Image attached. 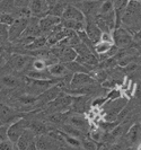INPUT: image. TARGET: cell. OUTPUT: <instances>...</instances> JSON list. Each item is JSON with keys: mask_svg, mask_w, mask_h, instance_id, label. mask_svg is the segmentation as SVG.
Masks as SVG:
<instances>
[{"mask_svg": "<svg viewBox=\"0 0 141 150\" xmlns=\"http://www.w3.org/2000/svg\"><path fill=\"white\" fill-rule=\"evenodd\" d=\"M55 80L50 79V80H38V79H26V85H27V94L33 95V96H40L41 94L45 93L47 89H50L53 85H55Z\"/></svg>", "mask_w": 141, "mask_h": 150, "instance_id": "obj_1", "label": "cell"}, {"mask_svg": "<svg viewBox=\"0 0 141 150\" xmlns=\"http://www.w3.org/2000/svg\"><path fill=\"white\" fill-rule=\"evenodd\" d=\"M28 128H30L28 121H26L25 119H18V120H16L7 129V132H6L7 139L9 141H11L13 143H17L18 139L21 138V135Z\"/></svg>", "mask_w": 141, "mask_h": 150, "instance_id": "obj_2", "label": "cell"}, {"mask_svg": "<svg viewBox=\"0 0 141 150\" xmlns=\"http://www.w3.org/2000/svg\"><path fill=\"white\" fill-rule=\"evenodd\" d=\"M141 18V1L130 0L125 9V13L122 17V24L132 25V23H137Z\"/></svg>", "mask_w": 141, "mask_h": 150, "instance_id": "obj_3", "label": "cell"}, {"mask_svg": "<svg viewBox=\"0 0 141 150\" xmlns=\"http://www.w3.org/2000/svg\"><path fill=\"white\" fill-rule=\"evenodd\" d=\"M74 98L71 97L69 94H63L61 93L54 100L50 102L47 105V111L53 114L58 112H67L68 108L72 104Z\"/></svg>", "mask_w": 141, "mask_h": 150, "instance_id": "obj_4", "label": "cell"}, {"mask_svg": "<svg viewBox=\"0 0 141 150\" xmlns=\"http://www.w3.org/2000/svg\"><path fill=\"white\" fill-rule=\"evenodd\" d=\"M112 35H113V42L114 45L118 46L119 49H126L133 42V36L132 34L125 28H121L118 27L115 30H112Z\"/></svg>", "mask_w": 141, "mask_h": 150, "instance_id": "obj_5", "label": "cell"}, {"mask_svg": "<svg viewBox=\"0 0 141 150\" xmlns=\"http://www.w3.org/2000/svg\"><path fill=\"white\" fill-rule=\"evenodd\" d=\"M28 24H30L28 18H16L15 22L9 26V41L14 42L19 38H22Z\"/></svg>", "mask_w": 141, "mask_h": 150, "instance_id": "obj_6", "label": "cell"}, {"mask_svg": "<svg viewBox=\"0 0 141 150\" xmlns=\"http://www.w3.org/2000/svg\"><path fill=\"white\" fill-rule=\"evenodd\" d=\"M95 81H96L95 78L90 76V74L88 72H77V74H74L69 86H70V89H77L87 85H91Z\"/></svg>", "mask_w": 141, "mask_h": 150, "instance_id": "obj_7", "label": "cell"}, {"mask_svg": "<svg viewBox=\"0 0 141 150\" xmlns=\"http://www.w3.org/2000/svg\"><path fill=\"white\" fill-rule=\"evenodd\" d=\"M63 21H74V22L84 23L86 19V16L81 10L76 6H66L63 15H62Z\"/></svg>", "mask_w": 141, "mask_h": 150, "instance_id": "obj_8", "label": "cell"}, {"mask_svg": "<svg viewBox=\"0 0 141 150\" xmlns=\"http://www.w3.org/2000/svg\"><path fill=\"white\" fill-rule=\"evenodd\" d=\"M69 124H71L72 127H74L76 129H78L81 132H87L90 129V124H89V119L86 117L82 114H74L71 115L69 119Z\"/></svg>", "mask_w": 141, "mask_h": 150, "instance_id": "obj_9", "label": "cell"}, {"mask_svg": "<svg viewBox=\"0 0 141 150\" xmlns=\"http://www.w3.org/2000/svg\"><path fill=\"white\" fill-rule=\"evenodd\" d=\"M61 24V18L47 14L43 18L40 19V28L42 32H47V30H54L58 25Z\"/></svg>", "mask_w": 141, "mask_h": 150, "instance_id": "obj_10", "label": "cell"}, {"mask_svg": "<svg viewBox=\"0 0 141 150\" xmlns=\"http://www.w3.org/2000/svg\"><path fill=\"white\" fill-rule=\"evenodd\" d=\"M61 50L57 54V58L59 59V62L61 63H68L74 61L78 57V53L76 51V49L70 47V46H64V47H60Z\"/></svg>", "mask_w": 141, "mask_h": 150, "instance_id": "obj_11", "label": "cell"}, {"mask_svg": "<svg viewBox=\"0 0 141 150\" xmlns=\"http://www.w3.org/2000/svg\"><path fill=\"white\" fill-rule=\"evenodd\" d=\"M30 58L23 54H14L10 58V66L17 71H22L30 64Z\"/></svg>", "mask_w": 141, "mask_h": 150, "instance_id": "obj_12", "label": "cell"}, {"mask_svg": "<svg viewBox=\"0 0 141 150\" xmlns=\"http://www.w3.org/2000/svg\"><path fill=\"white\" fill-rule=\"evenodd\" d=\"M101 7V2L98 0H85L80 2V10L86 15H91V14H96L98 15V10Z\"/></svg>", "mask_w": 141, "mask_h": 150, "instance_id": "obj_13", "label": "cell"}, {"mask_svg": "<svg viewBox=\"0 0 141 150\" xmlns=\"http://www.w3.org/2000/svg\"><path fill=\"white\" fill-rule=\"evenodd\" d=\"M34 138H35V133L28 128L22 135H21V138L18 139V141H17V143H16L17 149L26 150V148L30 146V143L33 142V141H35Z\"/></svg>", "mask_w": 141, "mask_h": 150, "instance_id": "obj_14", "label": "cell"}, {"mask_svg": "<svg viewBox=\"0 0 141 150\" xmlns=\"http://www.w3.org/2000/svg\"><path fill=\"white\" fill-rule=\"evenodd\" d=\"M130 0H115L114 1V13H115V19H116V27H120V24L122 22V17L125 13V9L128 7Z\"/></svg>", "mask_w": 141, "mask_h": 150, "instance_id": "obj_15", "label": "cell"}, {"mask_svg": "<svg viewBox=\"0 0 141 150\" xmlns=\"http://www.w3.org/2000/svg\"><path fill=\"white\" fill-rule=\"evenodd\" d=\"M85 32H86V34H87L90 42L98 43L101 41V36H102L103 32L97 26L96 23H89L88 25L86 26V28H85Z\"/></svg>", "mask_w": 141, "mask_h": 150, "instance_id": "obj_16", "label": "cell"}, {"mask_svg": "<svg viewBox=\"0 0 141 150\" xmlns=\"http://www.w3.org/2000/svg\"><path fill=\"white\" fill-rule=\"evenodd\" d=\"M50 75L52 77H64L69 72L68 68L66 67L64 63H61V62H58L55 64H52L47 68Z\"/></svg>", "mask_w": 141, "mask_h": 150, "instance_id": "obj_17", "label": "cell"}, {"mask_svg": "<svg viewBox=\"0 0 141 150\" xmlns=\"http://www.w3.org/2000/svg\"><path fill=\"white\" fill-rule=\"evenodd\" d=\"M140 124L139 123H135L133 125H131L128 132L125 133L126 140L130 144H133L137 142V140L139 139V135H140Z\"/></svg>", "mask_w": 141, "mask_h": 150, "instance_id": "obj_18", "label": "cell"}, {"mask_svg": "<svg viewBox=\"0 0 141 150\" xmlns=\"http://www.w3.org/2000/svg\"><path fill=\"white\" fill-rule=\"evenodd\" d=\"M58 134L62 138V140H64L69 146H71L74 148H80V147H82V139H80V138L68 134V133L63 132V131H59Z\"/></svg>", "mask_w": 141, "mask_h": 150, "instance_id": "obj_19", "label": "cell"}, {"mask_svg": "<svg viewBox=\"0 0 141 150\" xmlns=\"http://www.w3.org/2000/svg\"><path fill=\"white\" fill-rule=\"evenodd\" d=\"M27 78L30 79H38V80H50L53 79V77L50 75L49 70H43V71H35V70H32L30 72H27Z\"/></svg>", "mask_w": 141, "mask_h": 150, "instance_id": "obj_20", "label": "cell"}, {"mask_svg": "<svg viewBox=\"0 0 141 150\" xmlns=\"http://www.w3.org/2000/svg\"><path fill=\"white\" fill-rule=\"evenodd\" d=\"M64 64H66V67L68 68L69 71H72L74 74H77V72H88V68L76 60L71 61V62H68V63H64Z\"/></svg>", "mask_w": 141, "mask_h": 150, "instance_id": "obj_21", "label": "cell"}, {"mask_svg": "<svg viewBox=\"0 0 141 150\" xmlns=\"http://www.w3.org/2000/svg\"><path fill=\"white\" fill-rule=\"evenodd\" d=\"M36 146L38 150H49L53 146V141L46 135H41L36 140Z\"/></svg>", "mask_w": 141, "mask_h": 150, "instance_id": "obj_22", "label": "cell"}, {"mask_svg": "<svg viewBox=\"0 0 141 150\" xmlns=\"http://www.w3.org/2000/svg\"><path fill=\"white\" fill-rule=\"evenodd\" d=\"M44 4H46L44 0H30V9L32 14L38 15L44 10Z\"/></svg>", "mask_w": 141, "mask_h": 150, "instance_id": "obj_23", "label": "cell"}, {"mask_svg": "<svg viewBox=\"0 0 141 150\" xmlns=\"http://www.w3.org/2000/svg\"><path fill=\"white\" fill-rule=\"evenodd\" d=\"M114 11V2L112 0H105L101 4L98 15H107Z\"/></svg>", "mask_w": 141, "mask_h": 150, "instance_id": "obj_24", "label": "cell"}, {"mask_svg": "<svg viewBox=\"0 0 141 150\" xmlns=\"http://www.w3.org/2000/svg\"><path fill=\"white\" fill-rule=\"evenodd\" d=\"M16 113L7 105H4L0 108V119L4 121H10L15 119Z\"/></svg>", "mask_w": 141, "mask_h": 150, "instance_id": "obj_25", "label": "cell"}, {"mask_svg": "<svg viewBox=\"0 0 141 150\" xmlns=\"http://www.w3.org/2000/svg\"><path fill=\"white\" fill-rule=\"evenodd\" d=\"M45 44H47V38L44 36H37L26 47H27V50H38V49H42Z\"/></svg>", "mask_w": 141, "mask_h": 150, "instance_id": "obj_26", "label": "cell"}, {"mask_svg": "<svg viewBox=\"0 0 141 150\" xmlns=\"http://www.w3.org/2000/svg\"><path fill=\"white\" fill-rule=\"evenodd\" d=\"M114 44L112 43H108V42H104V41H99L98 43L95 44V52L99 55H103V54H106V53L110 51L112 46Z\"/></svg>", "mask_w": 141, "mask_h": 150, "instance_id": "obj_27", "label": "cell"}, {"mask_svg": "<svg viewBox=\"0 0 141 150\" xmlns=\"http://www.w3.org/2000/svg\"><path fill=\"white\" fill-rule=\"evenodd\" d=\"M89 138H90V140H93V141H95L97 143L102 142L105 138H106V133H105L103 130H101V129L98 128L96 130L89 131Z\"/></svg>", "mask_w": 141, "mask_h": 150, "instance_id": "obj_28", "label": "cell"}, {"mask_svg": "<svg viewBox=\"0 0 141 150\" xmlns=\"http://www.w3.org/2000/svg\"><path fill=\"white\" fill-rule=\"evenodd\" d=\"M64 8H66V6H64L62 2H55L54 5H52V6L50 7L49 14H50V15L57 16V17L62 18L63 11H64Z\"/></svg>", "mask_w": 141, "mask_h": 150, "instance_id": "obj_29", "label": "cell"}, {"mask_svg": "<svg viewBox=\"0 0 141 150\" xmlns=\"http://www.w3.org/2000/svg\"><path fill=\"white\" fill-rule=\"evenodd\" d=\"M16 7L14 0H1L0 1V11L1 13H8L11 14V11Z\"/></svg>", "mask_w": 141, "mask_h": 150, "instance_id": "obj_30", "label": "cell"}, {"mask_svg": "<svg viewBox=\"0 0 141 150\" xmlns=\"http://www.w3.org/2000/svg\"><path fill=\"white\" fill-rule=\"evenodd\" d=\"M1 83L8 88H15L19 85V81L13 76H4L1 78Z\"/></svg>", "mask_w": 141, "mask_h": 150, "instance_id": "obj_31", "label": "cell"}, {"mask_svg": "<svg viewBox=\"0 0 141 150\" xmlns=\"http://www.w3.org/2000/svg\"><path fill=\"white\" fill-rule=\"evenodd\" d=\"M32 68L33 70L35 71H43V70H46L47 69V63L45 62V60L43 58H40V59H35L32 62Z\"/></svg>", "mask_w": 141, "mask_h": 150, "instance_id": "obj_32", "label": "cell"}, {"mask_svg": "<svg viewBox=\"0 0 141 150\" xmlns=\"http://www.w3.org/2000/svg\"><path fill=\"white\" fill-rule=\"evenodd\" d=\"M38 99V96H33L30 94H26V95H23L19 97V103H22L23 105H34Z\"/></svg>", "mask_w": 141, "mask_h": 150, "instance_id": "obj_33", "label": "cell"}, {"mask_svg": "<svg viewBox=\"0 0 141 150\" xmlns=\"http://www.w3.org/2000/svg\"><path fill=\"white\" fill-rule=\"evenodd\" d=\"M15 16L13 14H8V13H0V24H5L10 26L13 23L15 22Z\"/></svg>", "mask_w": 141, "mask_h": 150, "instance_id": "obj_34", "label": "cell"}, {"mask_svg": "<svg viewBox=\"0 0 141 150\" xmlns=\"http://www.w3.org/2000/svg\"><path fill=\"white\" fill-rule=\"evenodd\" d=\"M9 40V26L5 24H0V44L5 43Z\"/></svg>", "mask_w": 141, "mask_h": 150, "instance_id": "obj_35", "label": "cell"}, {"mask_svg": "<svg viewBox=\"0 0 141 150\" xmlns=\"http://www.w3.org/2000/svg\"><path fill=\"white\" fill-rule=\"evenodd\" d=\"M121 97H122L121 91L119 89H116V88H112L108 91L107 96H106V100H114V99H118V98H121Z\"/></svg>", "mask_w": 141, "mask_h": 150, "instance_id": "obj_36", "label": "cell"}, {"mask_svg": "<svg viewBox=\"0 0 141 150\" xmlns=\"http://www.w3.org/2000/svg\"><path fill=\"white\" fill-rule=\"evenodd\" d=\"M82 148L85 150H97L98 149V144L97 142L93 141V140H82Z\"/></svg>", "mask_w": 141, "mask_h": 150, "instance_id": "obj_37", "label": "cell"}, {"mask_svg": "<svg viewBox=\"0 0 141 150\" xmlns=\"http://www.w3.org/2000/svg\"><path fill=\"white\" fill-rule=\"evenodd\" d=\"M14 143L9 140H0V150H14Z\"/></svg>", "mask_w": 141, "mask_h": 150, "instance_id": "obj_38", "label": "cell"}, {"mask_svg": "<svg viewBox=\"0 0 141 150\" xmlns=\"http://www.w3.org/2000/svg\"><path fill=\"white\" fill-rule=\"evenodd\" d=\"M14 1H15L16 7H18V8L30 7V0H14Z\"/></svg>", "mask_w": 141, "mask_h": 150, "instance_id": "obj_39", "label": "cell"}, {"mask_svg": "<svg viewBox=\"0 0 141 150\" xmlns=\"http://www.w3.org/2000/svg\"><path fill=\"white\" fill-rule=\"evenodd\" d=\"M26 150H38V148H37V146H36V141H33V142L30 143V146L26 148Z\"/></svg>", "mask_w": 141, "mask_h": 150, "instance_id": "obj_40", "label": "cell"}, {"mask_svg": "<svg viewBox=\"0 0 141 150\" xmlns=\"http://www.w3.org/2000/svg\"><path fill=\"white\" fill-rule=\"evenodd\" d=\"M137 150H141V143L138 146V148H137Z\"/></svg>", "mask_w": 141, "mask_h": 150, "instance_id": "obj_41", "label": "cell"}, {"mask_svg": "<svg viewBox=\"0 0 141 150\" xmlns=\"http://www.w3.org/2000/svg\"><path fill=\"white\" fill-rule=\"evenodd\" d=\"M5 105V104H2V103H1V102H0V108H1V107H2V106Z\"/></svg>", "mask_w": 141, "mask_h": 150, "instance_id": "obj_42", "label": "cell"}, {"mask_svg": "<svg viewBox=\"0 0 141 150\" xmlns=\"http://www.w3.org/2000/svg\"><path fill=\"white\" fill-rule=\"evenodd\" d=\"M0 50H1V44H0Z\"/></svg>", "mask_w": 141, "mask_h": 150, "instance_id": "obj_43", "label": "cell"}, {"mask_svg": "<svg viewBox=\"0 0 141 150\" xmlns=\"http://www.w3.org/2000/svg\"><path fill=\"white\" fill-rule=\"evenodd\" d=\"M0 1H1V0H0Z\"/></svg>", "mask_w": 141, "mask_h": 150, "instance_id": "obj_44", "label": "cell"}]
</instances>
